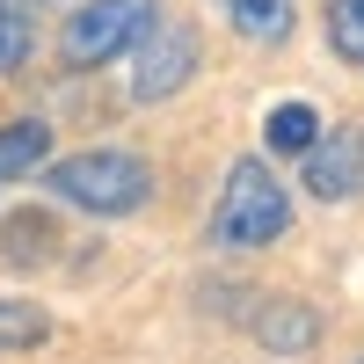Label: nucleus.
<instances>
[{
	"mask_svg": "<svg viewBox=\"0 0 364 364\" xmlns=\"http://www.w3.org/2000/svg\"><path fill=\"white\" fill-rule=\"evenodd\" d=\"M328 44L343 66L364 73V0H328Z\"/></svg>",
	"mask_w": 364,
	"mask_h": 364,
	"instance_id": "11",
	"label": "nucleus"
},
{
	"mask_svg": "<svg viewBox=\"0 0 364 364\" xmlns=\"http://www.w3.org/2000/svg\"><path fill=\"white\" fill-rule=\"evenodd\" d=\"M284 226H291L284 182L269 175L255 154L233 161L219 204H211V240H219V248H269V240H284Z\"/></svg>",
	"mask_w": 364,
	"mask_h": 364,
	"instance_id": "2",
	"label": "nucleus"
},
{
	"mask_svg": "<svg viewBox=\"0 0 364 364\" xmlns=\"http://www.w3.org/2000/svg\"><path fill=\"white\" fill-rule=\"evenodd\" d=\"M219 8L233 22V37H248V44H284L299 22V0H219Z\"/></svg>",
	"mask_w": 364,
	"mask_h": 364,
	"instance_id": "7",
	"label": "nucleus"
},
{
	"mask_svg": "<svg viewBox=\"0 0 364 364\" xmlns=\"http://www.w3.org/2000/svg\"><path fill=\"white\" fill-rule=\"evenodd\" d=\"M262 139L277 146V154H299V161H306L314 146H321V109H314V102H277V109L262 117Z\"/></svg>",
	"mask_w": 364,
	"mask_h": 364,
	"instance_id": "8",
	"label": "nucleus"
},
{
	"mask_svg": "<svg viewBox=\"0 0 364 364\" xmlns=\"http://www.w3.org/2000/svg\"><path fill=\"white\" fill-rule=\"evenodd\" d=\"M51 168V124L44 117H15V124H0V190L22 175Z\"/></svg>",
	"mask_w": 364,
	"mask_h": 364,
	"instance_id": "6",
	"label": "nucleus"
},
{
	"mask_svg": "<svg viewBox=\"0 0 364 364\" xmlns=\"http://www.w3.org/2000/svg\"><path fill=\"white\" fill-rule=\"evenodd\" d=\"M29 44H37V29L15 0H0V73H22L29 66Z\"/></svg>",
	"mask_w": 364,
	"mask_h": 364,
	"instance_id": "12",
	"label": "nucleus"
},
{
	"mask_svg": "<svg viewBox=\"0 0 364 364\" xmlns=\"http://www.w3.org/2000/svg\"><path fill=\"white\" fill-rule=\"evenodd\" d=\"M161 29V0H87V8L66 15V66H109V58L139 51L146 37Z\"/></svg>",
	"mask_w": 364,
	"mask_h": 364,
	"instance_id": "3",
	"label": "nucleus"
},
{
	"mask_svg": "<svg viewBox=\"0 0 364 364\" xmlns=\"http://www.w3.org/2000/svg\"><path fill=\"white\" fill-rule=\"evenodd\" d=\"M44 336H51V314L37 306V299H0V357L37 350Z\"/></svg>",
	"mask_w": 364,
	"mask_h": 364,
	"instance_id": "10",
	"label": "nucleus"
},
{
	"mask_svg": "<svg viewBox=\"0 0 364 364\" xmlns=\"http://www.w3.org/2000/svg\"><path fill=\"white\" fill-rule=\"evenodd\" d=\"M15 8H66V0H15Z\"/></svg>",
	"mask_w": 364,
	"mask_h": 364,
	"instance_id": "13",
	"label": "nucleus"
},
{
	"mask_svg": "<svg viewBox=\"0 0 364 364\" xmlns=\"http://www.w3.org/2000/svg\"><path fill=\"white\" fill-rule=\"evenodd\" d=\"M299 182H306L321 204L357 197V190H364V124H336V132H321V146L306 154Z\"/></svg>",
	"mask_w": 364,
	"mask_h": 364,
	"instance_id": "4",
	"label": "nucleus"
},
{
	"mask_svg": "<svg viewBox=\"0 0 364 364\" xmlns=\"http://www.w3.org/2000/svg\"><path fill=\"white\" fill-rule=\"evenodd\" d=\"M44 190L95 211V219H124V211H139L154 197V168L139 154H124V146H87V154H66L44 168Z\"/></svg>",
	"mask_w": 364,
	"mask_h": 364,
	"instance_id": "1",
	"label": "nucleus"
},
{
	"mask_svg": "<svg viewBox=\"0 0 364 364\" xmlns=\"http://www.w3.org/2000/svg\"><path fill=\"white\" fill-rule=\"evenodd\" d=\"M255 336H262L269 350H306V343L321 336V321L299 306V299H277V306H262V314H255Z\"/></svg>",
	"mask_w": 364,
	"mask_h": 364,
	"instance_id": "9",
	"label": "nucleus"
},
{
	"mask_svg": "<svg viewBox=\"0 0 364 364\" xmlns=\"http://www.w3.org/2000/svg\"><path fill=\"white\" fill-rule=\"evenodd\" d=\"M190 73H197V29H154V37L139 44L132 95H139V102H161V95H175Z\"/></svg>",
	"mask_w": 364,
	"mask_h": 364,
	"instance_id": "5",
	"label": "nucleus"
}]
</instances>
